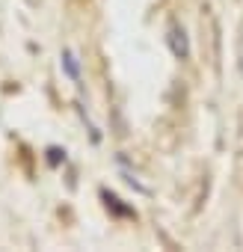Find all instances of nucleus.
<instances>
[{
    "label": "nucleus",
    "mask_w": 243,
    "mask_h": 252,
    "mask_svg": "<svg viewBox=\"0 0 243 252\" xmlns=\"http://www.w3.org/2000/svg\"><path fill=\"white\" fill-rule=\"evenodd\" d=\"M62 65H65V71H68L74 80L80 77V71H77V57H74L71 51H65V54H62Z\"/></svg>",
    "instance_id": "1"
}]
</instances>
